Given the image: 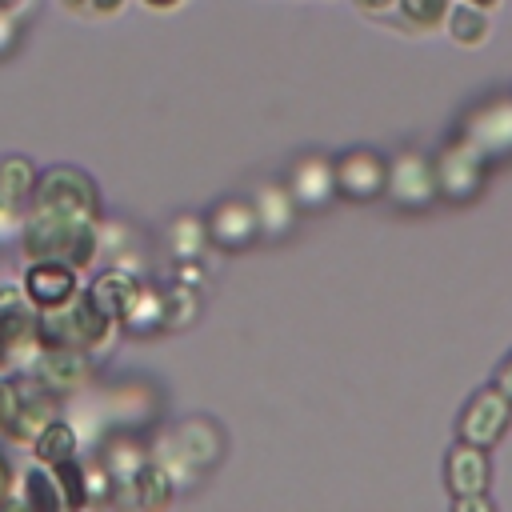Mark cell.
<instances>
[{"mask_svg":"<svg viewBox=\"0 0 512 512\" xmlns=\"http://www.w3.org/2000/svg\"><path fill=\"white\" fill-rule=\"evenodd\" d=\"M128 492H132V500H136V504H144V508H164V504L172 500L176 484H172V476H168L156 460H144V464L136 468V476H132Z\"/></svg>","mask_w":512,"mask_h":512,"instance_id":"25","label":"cell"},{"mask_svg":"<svg viewBox=\"0 0 512 512\" xmlns=\"http://www.w3.org/2000/svg\"><path fill=\"white\" fill-rule=\"evenodd\" d=\"M384 196L404 208V212H424L440 200L436 192V168H432V156L408 148L400 156L388 160V180H384Z\"/></svg>","mask_w":512,"mask_h":512,"instance_id":"6","label":"cell"},{"mask_svg":"<svg viewBox=\"0 0 512 512\" xmlns=\"http://www.w3.org/2000/svg\"><path fill=\"white\" fill-rule=\"evenodd\" d=\"M284 188L292 192L296 208H308V212L324 208V204L336 196V172H332V156H320V152L300 156V160L292 164V172H288V184H284Z\"/></svg>","mask_w":512,"mask_h":512,"instance_id":"14","label":"cell"},{"mask_svg":"<svg viewBox=\"0 0 512 512\" xmlns=\"http://www.w3.org/2000/svg\"><path fill=\"white\" fill-rule=\"evenodd\" d=\"M460 136L472 140L488 160H508L512 156V96L476 104L460 120Z\"/></svg>","mask_w":512,"mask_h":512,"instance_id":"7","label":"cell"},{"mask_svg":"<svg viewBox=\"0 0 512 512\" xmlns=\"http://www.w3.org/2000/svg\"><path fill=\"white\" fill-rule=\"evenodd\" d=\"M452 0H396V16L412 28V32H428V28H440L444 16H448Z\"/></svg>","mask_w":512,"mask_h":512,"instance_id":"28","label":"cell"},{"mask_svg":"<svg viewBox=\"0 0 512 512\" xmlns=\"http://www.w3.org/2000/svg\"><path fill=\"white\" fill-rule=\"evenodd\" d=\"M20 504L28 508H40V512H52V508H64V492H60V480L48 464H32L24 476H20Z\"/></svg>","mask_w":512,"mask_h":512,"instance_id":"21","label":"cell"},{"mask_svg":"<svg viewBox=\"0 0 512 512\" xmlns=\"http://www.w3.org/2000/svg\"><path fill=\"white\" fill-rule=\"evenodd\" d=\"M20 248L28 260H64L80 272L100 256V232H96V220H72V216L28 208L20 228Z\"/></svg>","mask_w":512,"mask_h":512,"instance_id":"1","label":"cell"},{"mask_svg":"<svg viewBox=\"0 0 512 512\" xmlns=\"http://www.w3.org/2000/svg\"><path fill=\"white\" fill-rule=\"evenodd\" d=\"M332 172H336V196L344 200H376L384 196V180H388V160L376 152V148H348L332 160Z\"/></svg>","mask_w":512,"mask_h":512,"instance_id":"8","label":"cell"},{"mask_svg":"<svg viewBox=\"0 0 512 512\" xmlns=\"http://www.w3.org/2000/svg\"><path fill=\"white\" fill-rule=\"evenodd\" d=\"M444 24H448L452 44H460V48H480V44H488V32H492L488 12L484 8H472V4H460V0L448 8Z\"/></svg>","mask_w":512,"mask_h":512,"instance_id":"20","label":"cell"},{"mask_svg":"<svg viewBox=\"0 0 512 512\" xmlns=\"http://www.w3.org/2000/svg\"><path fill=\"white\" fill-rule=\"evenodd\" d=\"M16 40H20V16H4L0 12V60L16 48Z\"/></svg>","mask_w":512,"mask_h":512,"instance_id":"32","label":"cell"},{"mask_svg":"<svg viewBox=\"0 0 512 512\" xmlns=\"http://www.w3.org/2000/svg\"><path fill=\"white\" fill-rule=\"evenodd\" d=\"M508 424H512V400H508L496 384H488V388H480V392L464 404V412H460V420H456V432H460V440H468V444L492 448V444L508 432Z\"/></svg>","mask_w":512,"mask_h":512,"instance_id":"9","label":"cell"},{"mask_svg":"<svg viewBox=\"0 0 512 512\" xmlns=\"http://www.w3.org/2000/svg\"><path fill=\"white\" fill-rule=\"evenodd\" d=\"M120 8H124V0H88V12H96V16H112Z\"/></svg>","mask_w":512,"mask_h":512,"instance_id":"36","label":"cell"},{"mask_svg":"<svg viewBox=\"0 0 512 512\" xmlns=\"http://www.w3.org/2000/svg\"><path fill=\"white\" fill-rule=\"evenodd\" d=\"M488 164H492V160H488L472 140H464V136L448 140V144L432 156L440 200H448V204H468V200H476L480 188H484V180H488Z\"/></svg>","mask_w":512,"mask_h":512,"instance_id":"5","label":"cell"},{"mask_svg":"<svg viewBox=\"0 0 512 512\" xmlns=\"http://www.w3.org/2000/svg\"><path fill=\"white\" fill-rule=\"evenodd\" d=\"M36 164L28 160V156H4L0 160V200H8V204H28V196H32V188H36Z\"/></svg>","mask_w":512,"mask_h":512,"instance_id":"26","label":"cell"},{"mask_svg":"<svg viewBox=\"0 0 512 512\" xmlns=\"http://www.w3.org/2000/svg\"><path fill=\"white\" fill-rule=\"evenodd\" d=\"M452 512H496V500L488 492H468V496H452Z\"/></svg>","mask_w":512,"mask_h":512,"instance_id":"30","label":"cell"},{"mask_svg":"<svg viewBox=\"0 0 512 512\" xmlns=\"http://www.w3.org/2000/svg\"><path fill=\"white\" fill-rule=\"evenodd\" d=\"M204 228H208V240H212L216 248H224V252L248 248V244L260 236L256 208H252V200H240V196L220 200V204L204 216Z\"/></svg>","mask_w":512,"mask_h":512,"instance_id":"12","label":"cell"},{"mask_svg":"<svg viewBox=\"0 0 512 512\" xmlns=\"http://www.w3.org/2000/svg\"><path fill=\"white\" fill-rule=\"evenodd\" d=\"M12 412H16V376H4L0 372V432L8 428Z\"/></svg>","mask_w":512,"mask_h":512,"instance_id":"31","label":"cell"},{"mask_svg":"<svg viewBox=\"0 0 512 512\" xmlns=\"http://www.w3.org/2000/svg\"><path fill=\"white\" fill-rule=\"evenodd\" d=\"M164 440L172 444V452H176L192 472L212 468V464L224 456V436H220V428H216L212 420H204V416L180 420Z\"/></svg>","mask_w":512,"mask_h":512,"instance_id":"13","label":"cell"},{"mask_svg":"<svg viewBox=\"0 0 512 512\" xmlns=\"http://www.w3.org/2000/svg\"><path fill=\"white\" fill-rule=\"evenodd\" d=\"M28 208L72 216V220H100V188L96 180L76 164H52L36 176V188L28 196Z\"/></svg>","mask_w":512,"mask_h":512,"instance_id":"3","label":"cell"},{"mask_svg":"<svg viewBox=\"0 0 512 512\" xmlns=\"http://www.w3.org/2000/svg\"><path fill=\"white\" fill-rule=\"evenodd\" d=\"M356 8L368 12V16H392L396 12V0H356Z\"/></svg>","mask_w":512,"mask_h":512,"instance_id":"34","label":"cell"},{"mask_svg":"<svg viewBox=\"0 0 512 512\" xmlns=\"http://www.w3.org/2000/svg\"><path fill=\"white\" fill-rule=\"evenodd\" d=\"M20 288L28 292V300H32L36 308H56V304H64L68 296L80 292L76 268L64 264V260H28Z\"/></svg>","mask_w":512,"mask_h":512,"instance_id":"15","label":"cell"},{"mask_svg":"<svg viewBox=\"0 0 512 512\" xmlns=\"http://www.w3.org/2000/svg\"><path fill=\"white\" fill-rule=\"evenodd\" d=\"M112 340H116V320H108L88 300V292H76L56 308H40V344L104 352Z\"/></svg>","mask_w":512,"mask_h":512,"instance_id":"2","label":"cell"},{"mask_svg":"<svg viewBox=\"0 0 512 512\" xmlns=\"http://www.w3.org/2000/svg\"><path fill=\"white\" fill-rule=\"evenodd\" d=\"M144 4H148V8H160V12H164V8H176L180 0H144Z\"/></svg>","mask_w":512,"mask_h":512,"instance_id":"40","label":"cell"},{"mask_svg":"<svg viewBox=\"0 0 512 512\" xmlns=\"http://www.w3.org/2000/svg\"><path fill=\"white\" fill-rule=\"evenodd\" d=\"M120 324H124L128 332H136V336H156V332H164V288H152V284L140 280V292H136V300H132V308L124 312Z\"/></svg>","mask_w":512,"mask_h":512,"instance_id":"19","label":"cell"},{"mask_svg":"<svg viewBox=\"0 0 512 512\" xmlns=\"http://www.w3.org/2000/svg\"><path fill=\"white\" fill-rule=\"evenodd\" d=\"M252 208H256L260 236H268V240L288 236L292 224H296V212H300L296 200H292V192L284 184H260L256 196H252Z\"/></svg>","mask_w":512,"mask_h":512,"instance_id":"18","label":"cell"},{"mask_svg":"<svg viewBox=\"0 0 512 512\" xmlns=\"http://www.w3.org/2000/svg\"><path fill=\"white\" fill-rule=\"evenodd\" d=\"M12 488H16V472H12L8 456L0 452V504H8V500H12Z\"/></svg>","mask_w":512,"mask_h":512,"instance_id":"33","label":"cell"},{"mask_svg":"<svg viewBox=\"0 0 512 512\" xmlns=\"http://www.w3.org/2000/svg\"><path fill=\"white\" fill-rule=\"evenodd\" d=\"M68 12H88V0H60Z\"/></svg>","mask_w":512,"mask_h":512,"instance_id":"39","label":"cell"},{"mask_svg":"<svg viewBox=\"0 0 512 512\" xmlns=\"http://www.w3.org/2000/svg\"><path fill=\"white\" fill-rule=\"evenodd\" d=\"M148 456H144V444H136L132 436H112L108 440V448L100 452V464H104V472L112 476V484H120V488H128L132 484V476H136V468L144 464Z\"/></svg>","mask_w":512,"mask_h":512,"instance_id":"23","label":"cell"},{"mask_svg":"<svg viewBox=\"0 0 512 512\" xmlns=\"http://www.w3.org/2000/svg\"><path fill=\"white\" fill-rule=\"evenodd\" d=\"M56 416H60L56 396L36 376H16V412H12L8 428H4V436L20 440V444H32Z\"/></svg>","mask_w":512,"mask_h":512,"instance_id":"11","label":"cell"},{"mask_svg":"<svg viewBox=\"0 0 512 512\" xmlns=\"http://www.w3.org/2000/svg\"><path fill=\"white\" fill-rule=\"evenodd\" d=\"M32 8V0H0V12L4 16H24Z\"/></svg>","mask_w":512,"mask_h":512,"instance_id":"37","label":"cell"},{"mask_svg":"<svg viewBox=\"0 0 512 512\" xmlns=\"http://www.w3.org/2000/svg\"><path fill=\"white\" fill-rule=\"evenodd\" d=\"M492 384H496V388H500V392H504V396L512 400V352H508V360H504V364L496 368V376H492Z\"/></svg>","mask_w":512,"mask_h":512,"instance_id":"35","label":"cell"},{"mask_svg":"<svg viewBox=\"0 0 512 512\" xmlns=\"http://www.w3.org/2000/svg\"><path fill=\"white\" fill-rule=\"evenodd\" d=\"M52 472H56V480H60L64 508H80V504H88V488H84V464H80V456L56 464Z\"/></svg>","mask_w":512,"mask_h":512,"instance_id":"29","label":"cell"},{"mask_svg":"<svg viewBox=\"0 0 512 512\" xmlns=\"http://www.w3.org/2000/svg\"><path fill=\"white\" fill-rule=\"evenodd\" d=\"M88 292V300L108 316V320H124V312L132 308V300H136V292H140V276L136 272H128V268H120V264H112V268H104V272H96L92 276V284L84 288Z\"/></svg>","mask_w":512,"mask_h":512,"instance_id":"17","label":"cell"},{"mask_svg":"<svg viewBox=\"0 0 512 512\" xmlns=\"http://www.w3.org/2000/svg\"><path fill=\"white\" fill-rule=\"evenodd\" d=\"M444 480H448V492L452 496L488 492V480H492L488 448L468 444V440H460L456 448H448V456H444Z\"/></svg>","mask_w":512,"mask_h":512,"instance_id":"16","label":"cell"},{"mask_svg":"<svg viewBox=\"0 0 512 512\" xmlns=\"http://www.w3.org/2000/svg\"><path fill=\"white\" fill-rule=\"evenodd\" d=\"M40 348V308L24 288L0 284V372L32 368Z\"/></svg>","mask_w":512,"mask_h":512,"instance_id":"4","label":"cell"},{"mask_svg":"<svg viewBox=\"0 0 512 512\" xmlns=\"http://www.w3.org/2000/svg\"><path fill=\"white\" fill-rule=\"evenodd\" d=\"M200 312V292L188 280H176L164 288V328H188Z\"/></svg>","mask_w":512,"mask_h":512,"instance_id":"27","label":"cell"},{"mask_svg":"<svg viewBox=\"0 0 512 512\" xmlns=\"http://www.w3.org/2000/svg\"><path fill=\"white\" fill-rule=\"evenodd\" d=\"M52 396H72L92 380V352L84 348H64V344H44L28 368Z\"/></svg>","mask_w":512,"mask_h":512,"instance_id":"10","label":"cell"},{"mask_svg":"<svg viewBox=\"0 0 512 512\" xmlns=\"http://www.w3.org/2000/svg\"><path fill=\"white\" fill-rule=\"evenodd\" d=\"M204 244H208L204 216L184 212V216H176V220L168 224V252H172L176 264H184V260H200V256H204Z\"/></svg>","mask_w":512,"mask_h":512,"instance_id":"22","label":"cell"},{"mask_svg":"<svg viewBox=\"0 0 512 512\" xmlns=\"http://www.w3.org/2000/svg\"><path fill=\"white\" fill-rule=\"evenodd\" d=\"M460 4H472V8H484V12H492V8H500V0H460Z\"/></svg>","mask_w":512,"mask_h":512,"instance_id":"38","label":"cell"},{"mask_svg":"<svg viewBox=\"0 0 512 512\" xmlns=\"http://www.w3.org/2000/svg\"><path fill=\"white\" fill-rule=\"evenodd\" d=\"M32 452H36V460H40V464H48V468H56V464H64V460L80 456L76 428H72V424H64V420H52V424L32 440Z\"/></svg>","mask_w":512,"mask_h":512,"instance_id":"24","label":"cell"}]
</instances>
